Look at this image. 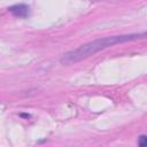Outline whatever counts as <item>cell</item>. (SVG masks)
I'll return each mask as SVG.
<instances>
[{"instance_id": "4", "label": "cell", "mask_w": 147, "mask_h": 147, "mask_svg": "<svg viewBox=\"0 0 147 147\" xmlns=\"http://www.w3.org/2000/svg\"><path fill=\"white\" fill-rule=\"evenodd\" d=\"M94 1H98V0H94Z\"/></svg>"}, {"instance_id": "3", "label": "cell", "mask_w": 147, "mask_h": 147, "mask_svg": "<svg viewBox=\"0 0 147 147\" xmlns=\"http://www.w3.org/2000/svg\"><path fill=\"white\" fill-rule=\"evenodd\" d=\"M139 146L141 147H147V134L141 136L139 138Z\"/></svg>"}, {"instance_id": "2", "label": "cell", "mask_w": 147, "mask_h": 147, "mask_svg": "<svg viewBox=\"0 0 147 147\" xmlns=\"http://www.w3.org/2000/svg\"><path fill=\"white\" fill-rule=\"evenodd\" d=\"M8 10L16 17H26L29 15V11H30V8L26 6V5H23V3H20V5H15V6H11L8 8Z\"/></svg>"}, {"instance_id": "1", "label": "cell", "mask_w": 147, "mask_h": 147, "mask_svg": "<svg viewBox=\"0 0 147 147\" xmlns=\"http://www.w3.org/2000/svg\"><path fill=\"white\" fill-rule=\"evenodd\" d=\"M147 38V31L140 32V33H130V34H119V36H110L102 39H96L93 41H90L87 44L80 45L79 47L71 49L62 55L60 59V62L64 65H70L76 62H79L100 51H103L108 47H111L116 44L126 42V41H133V40H140Z\"/></svg>"}]
</instances>
